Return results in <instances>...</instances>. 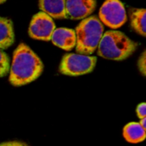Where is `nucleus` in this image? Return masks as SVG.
I'll use <instances>...</instances> for the list:
<instances>
[{
  "label": "nucleus",
  "mask_w": 146,
  "mask_h": 146,
  "mask_svg": "<svg viewBox=\"0 0 146 146\" xmlns=\"http://www.w3.org/2000/svg\"><path fill=\"white\" fill-rule=\"evenodd\" d=\"M44 70L40 58L21 43L15 50L9 68V82L15 86H21L37 80Z\"/></svg>",
  "instance_id": "f257e3e1"
},
{
  "label": "nucleus",
  "mask_w": 146,
  "mask_h": 146,
  "mask_svg": "<svg viewBox=\"0 0 146 146\" xmlns=\"http://www.w3.org/2000/svg\"><path fill=\"white\" fill-rule=\"evenodd\" d=\"M138 44L120 31H107L98 47V55L107 59L122 61L137 49Z\"/></svg>",
  "instance_id": "f03ea898"
},
{
  "label": "nucleus",
  "mask_w": 146,
  "mask_h": 146,
  "mask_svg": "<svg viewBox=\"0 0 146 146\" xmlns=\"http://www.w3.org/2000/svg\"><path fill=\"white\" fill-rule=\"evenodd\" d=\"M74 32L78 54L92 55L98 49L104 35V25L97 16H90L81 21Z\"/></svg>",
  "instance_id": "7ed1b4c3"
},
{
  "label": "nucleus",
  "mask_w": 146,
  "mask_h": 146,
  "mask_svg": "<svg viewBox=\"0 0 146 146\" xmlns=\"http://www.w3.org/2000/svg\"><path fill=\"white\" fill-rule=\"evenodd\" d=\"M96 63V56L68 53L62 57L59 70L64 75L78 76L91 73Z\"/></svg>",
  "instance_id": "20e7f679"
},
{
  "label": "nucleus",
  "mask_w": 146,
  "mask_h": 146,
  "mask_svg": "<svg viewBox=\"0 0 146 146\" xmlns=\"http://www.w3.org/2000/svg\"><path fill=\"white\" fill-rule=\"evenodd\" d=\"M99 20L112 29L121 27L127 21L124 4L116 0L106 1L99 10Z\"/></svg>",
  "instance_id": "39448f33"
},
{
  "label": "nucleus",
  "mask_w": 146,
  "mask_h": 146,
  "mask_svg": "<svg viewBox=\"0 0 146 146\" xmlns=\"http://www.w3.org/2000/svg\"><path fill=\"white\" fill-rule=\"evenodd\" d=\"M55 29L56 25L52 18L41 11L33 15L29 26L28 33L34 39L49 41Z\"/></svg>",
  "instance_id": "423d86ee"
},
{
  "label": "nucleus",
  "mask_w": 146,
  "mask_h": 146,
  "mask_svg": "<svg viewBox=\"0 0 146 146\" xmlns=\"http://www.w3.org/2000/svg\"><path fill=\"white\" fill-rule=\"evenodd\" d=\"M97 5L93 0H76L65 1L66 18L71 20L86 19L95 9Z\"/></svg>",
  "instance_id": "0eeeda50"
},
{
  "label": "nucleus",
  "mask_w": 146,
  "mask_h": 146,
  "mask_svg": "<svg viewBox=\"0 0 146 146\" xmlns=\"http://www.w3.org/2000/svg\"><path fill=\"white\" fill-rule=\"evenodd\" d=\"M50 39L55 45L65 50H71L76 44L75 32L69 28H56Z\"/></svg>",
  "instance_id": "6e6552de"
},
{
  "label": "nucleus",
  "mask_w": 146,
  "mask_h": 146,
  "mask_svg": "<svg viewBox=\"0 0 146 146\" xmlns=\"http://www.w3.org/2000/svg\"><path fill=\"white\" fill-rule=\"evenodd\" d=\"M38 7L47 15L50 18L55 19H63L66 18L65 11V1H49L42 0L38 2Z\"/></svg>",
  "instance_id": "1a4fd4ad"
},
{
  "label": "nucleus",
  "mask_w": 146,
  "mask_h": 146,
  "mask_svg": "<svg viewBox=\"0 0 146 146\" xmlns=\"http://www.w3.org/2000/svg\"><path fill=\"white\" fill-rule=\"evenodd\" d=\"M15 41V34L12 21L4 17H0V49L5 50L10 47Z\"/></svg>",
  "instance_id": "9d476101"
},
{
  "label": "nucleus",
  "mask_w": 146,
  "mask_h": 146,
  "mask_svg": "<svg viewBox=\"0 0 146 146\" xmlns=\"http://www.w3.org/2000/svg\"><path fill=\"white\" fill-rule=\"evenodd\" d=\"M123 136L129 143H140L145 139V130L143 129L139 122H130L124 127Z\"/></svg>",
  "instance_id": "9b49d317"
},
{
  "label": "nucleus",
  "mask_w": 146,
  "mask_h": 146,
  "mask_svg": "<svg viewBox=\"0 0 146 146\" xmlns=\"http://www.w3.org/2000/svg\"><path fill=\"white\" fill-rule=\"evenodd\" d=\"M145 15L146 10L145 9H134L131 10V26L140 35L145 36Z\"/></svg>",
  "instance_id": "f8f14e48"
},
{
  "label": "nucleus",
  "mask_w": 146,
  "mask_h": 146,
  "mask_svg": "<svg viewBox=\"0 0 146 146\" xmlns=\"http://www.w3.org/2000/svg\"><path fill=\"white\" fill-rule=\"evenodd\" d=\"M9 58L8 55L0 49V78L4 77L9 72Z\"/></svg>",
  "instance_id": "ddd939ff"
},
{
  "label": "nucleus",
  "mask_w": 146,
  "mask_h": 146,
  "mask_svg": "<svg viewBox=\"0 0 146 146\" xmlns=\"http://www.w3.org/2000/svg\"><path fill=\"white\" fill-rule=\"evenodd\" d=\"M138 67L140 71V73L142 74L143 76H145L146 74V52L144 51L141 55V56L139 59L138 62Z\"/></svg>",
  "instance_id": "4468645a"
},
{
  "label": "nucleus",
  "mask_w": 146,
  "mask_h": 146,
  "mask_svg": "<svg viewBox=\"0 0 146 146\" xmlns=\"http://www.w3.org/2000/svg\"><path fill=\"white\" fill-rule=\"evenodd\" d=\"M136 112H137V115H138V117H139L140 120L146 118V104L145 103H142V104H139V105H138V107H137Z\"/></svg>",
  "instance_id": "2eb2a0df"
},
{
  "label": "nucleus",
  "mask_w": 146,
  "mask_h": 146,
  "mask_svg": "<svg viewBox=\"0 0 146 146\" xmlns=\"http://www.w3.org/2000/svg\"><path fill=\"white\" fill-rule=\"evenodd\" d=\"M0 146H28L25 143L19 142V141H10V142H5L3 144H0Z\"/></svg>",
  "instance_id": "dca6fc26"
},
{
  "label": "nucleus",
  "mask_w": 146,
  "mask_h": 146,
  "mask_svg": "<svg viewBox=\"0 0 146 146\" xmlns=\"http://www.w3.org/2000/svg\"><path fill=\"white\" fill-rule=\"evenodd\" d=\"M139 125L143 127V129H146V118L145 119H142V120H140V122H139Z\"/></svg>",
  "instance_id": "f3484780"
},
{
  "label": "nucleus",
  "mask_w": 146,
  "mask_h": 146,
  "mask_svg": "<svg viewBox=\"0 0 146 146\" xmlns=\"http://www.w3.org/2000/svg\"><path fill=\"white\" fill-rule=\"evenodd\" d=\"M5 1H3V0H0V4H2V3H3Z\"/></svg>",
  "instance_id": "a211bd4d"
}]
</instances>
